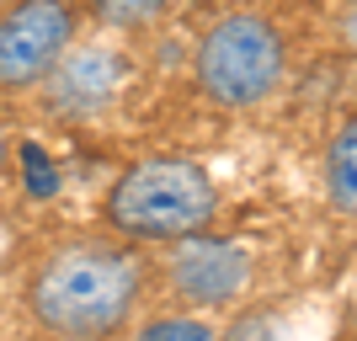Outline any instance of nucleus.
<instances>
[{
  "instance_id": "2",
  "label": "nucleus",
  "mask_w": 357,
  "mask_h": 341,
  "mask_svg": "<svg viewBox=\"0 0 357 341\" xmlns=\"http://www.w3.org/2000/svg\"><path fill=\"white\" fill-rule=\"evenodd\" d=\"M219 213V187L208 165L187 155H149L118 171L102 197V224L128 245H176L203 235Z\"/></svg>"
},
{
  "instance_id": "1",
  "label": "nucleus",
  "mask_w": 357,
  "mask_h": 341,
  "mask_svg": "<svg viewBox=\"0 0 357 341\" xmlns=\"http://www.w3.org/2000/svg\"><path fill=\"white\" fill-rule=\"evenodd\" d=\"M149 256L118 235H70L27 272V315L48 341H118L149 298Z\"/></svg>"
},
{
  "instance_id": "13",
  "label": "nucleus",
  "mask_w": 357,
  "mask_h": 341,
  "mask_svg": "<svg viewBox=\"0 0 357 341\" xmlns=\"http://www.w3.org/2000/svg\"><path fill=\"white\" fill-rule=\"evenodd\" d=\"M6 160H11V128H6V118H0V176H6Z\"/></svg>"
},
{
  "instance_id": "6",
  "label": "nucleus",
  "mask_w": 357,
  "mask_h": 341,
  "mask_svg": "<svg viewBox=\"0 0 357 341\" xmlns=\"http://www.w3.org/2000/svg\"><path fill=\"white\" fill-rule=\"evenodd\" d=\"M123 86H128V59H123L118 48L75 43L38 91H43V107L54 118L80 123V118H96L102 107H112L123 96Z\"/></svg>"
},
{
  "instance_id": "12",
  "label": "nucleus",
  "mask_w": 357,
  "mask_h": 341,
  "mask_svg": "<svg viewBox=\"0 0 357 341\" xmlns=\"http://www.w3.org/2000/svg\"><path fill=\"white\" fill-rule=\"evenodd\" d=\"M336 38H342L347 54H357V0H342V11H336Z\"/></svg>"
},
{
  "instance_id": "11",
  "label": "nucleus",
  "mask_w": 357,
  "mask_h": 341,
  "mask_svg": "<svg viewBox=\"0 0 357 341\" xmlns=\"http://www.w3.org/2000/svg\"><path fill=\"white\" fill-rule=\"evenodd\" d=\"M213 341H283V331H278V320L272 315H240L229 331H219Z\"/></svg>"
},
{
  "instance_id": "10",
  "label": "nucleus",
  "mask_w": 357,
  "mask_h": 341,
  "mask_svg": "<svg viewBox=\"0 0 357 341\" xmlns=\"http://www.w3.org/2000/svg\"><path fill=\"white\" fill-rule=\"evenodd\" d=\"M219 331H208V320H197V315H171V320H155L144 326L134 341H213Z\"/></svg>"
},
{
  "instance_id": "9",
  "label": "nucleus",
  "mask_w": 357,
  "mask_h": 341,
  "mask_svg": "<svg viewBox=\"0 0 357 341\" xmlns=\"http://www.w3.org/2000/svg\"><path fill=\"white\" fill-rule=\"evenodd\" d=\"M16 155H22V181H27L32 197H54L59 192V171H54V160H48L43 144H22Z\"/></svg>"
},
{
  "instance_id": "8",
  "label": "nucleus",
  "mask_w": 357,
  "mask_h": 341,
  "mask_svg": "<svg viewBox=\"0 0 357 341\" xmlns=\"http://www.w3.org/2000/svg\"><path fill=\"white\" fill-rule=\"evenodd\" d=\"M181 0H86V16L107 32H144L176 11Z\"/></svg>"
},
{
  "instance_id": "4",
  "label": "nucleus",
  "mask_w": 357,
  "mask_h": 341,
  "mask_svg": "<svg viewBox=\"0 0 357 341\" xmlns=\"http://www.w3.org/2000/svg\"><path fill=\"white\" fill-rule=\"evenodd\" d=\"M75 0H16L0 11V96H27L75 48Z\"/></svg>"
},
{
  "instance_id": "5",
  "label": "nucleus",
  "mask_w": 357,
  "mask_h": 341,
  "mask_svg": "<svg viewBox=\"0 0 357 341\" xmlns=\"http://www.w3.org/2000/svg\"><path fill=\"white\" fill-rule=\"evenodd\" d=\"M251 251L235 245V240H219V235H187L171 245L165 256V288L187 304V310H224L235 304L245 288H251Z\"/></svg>"
},
{
  "instance_id": "3",
  "label": "nucleus",
  "mask_w": 357,
  "mask_h": 341,
  "mask_svg": "<svg viewBox=\"0 0 357 341\" xmlns=\"http://www.w3.org/2000/svg\"><path fill=\"white\" fill-rule=\"evenodd\" d=\"M288 75V38L267 11H224L213 16L192 48V80L203 102L219 112H251L272 102Z\"/></svg>"
},
{
  "instance_id": "7",
  "label": "nucleus",
  "mask_w": 357,
  "mask_h": 341,
  "mask_svg": "<svg viewBox=\"0 0 357 341\" xmlns=\"http://www.w3.org/2000/svg\"><path fill=\"white\" fill-rule=\"evenodd\" d=\"M320 171H326V203H331V213H342V219L357 224V112L336 123Z\"/></svg>"
}]
</instances>
